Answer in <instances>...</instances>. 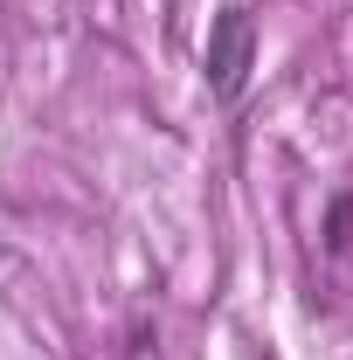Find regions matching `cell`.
Returning a JSON list of instances; mask_svg holds the SVG:
<instances>
[{
	"instance_id": "obj_1",
	"label": "cell",
	"mask_w": 353,
	"mask_h": 360,
	"mask_svg": "<svg viewBox=\"0 0 353 360\" xmlns=\"http://www.w3.org/2000/svg\"><path fill=\"white\" fill-rule=\"evenodd\" d=\"M250 70H257V14L250 7H222L215 28H208V90L222 104H236Z\"/></svg>"
}]
</instances>
